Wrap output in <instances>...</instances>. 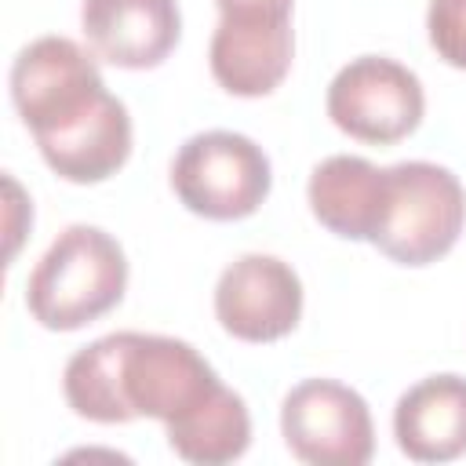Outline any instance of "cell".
<instances>
[{"label":"cell","mask_w":466,"mask_h":466,"mask_svg":"<svg viewBox=\"0 0 466 466\" xmlns=\"http://www.w3.org/2000/svg\"><path fill=\"white\" fill-rule=\"evenodd\" d=\"M218 386L222 379L189 342L142 331H113L95 339L69 357L62 375L69 408L102 426L142 415L167 426Z\"/></svg>","instance_id":"1"},{"label":"cell","mask_w":466,"mask_h":466,"mask_svg":"<svg viewBox=\"0 0 466 466\" xmlns=\"http://www.w3.org/2000/svg\"><path fill=\"white\" fill-rule=\"evenodd\" d=\"M127 288V255L98 226L62 229L25 284V306L47 331H76L109 313Z\"/></svg>","instance_id":"2"},{"label":"cell","mask_w":466,"mask_h":466,"mask_svg":"<svg viewBox=\"0 0 466 466\" xmlns=\"http://www.w3.org/2000/svg\"><path fill=\"white\" fill-rule=\"evenodd\" d=\"M466 226V189L459 175L430 160L382 167V204L371 244L400 266H430L448 255Z\"/></svg>","instance_id":"3"},{"label":"cell","mask_w":466,"mask_h":466,"mask_svg":"<svg viewBox=\"0 0 466 466\" xmlns=\"http://www.w3.org/2000/svg\"><path fill=\"white\" fill-rule=\"evenodd\" d=\"M106 98L95 58L69 36H40L11 66V102L36 146L84 124Z\"/></svg>","instance_id":"4"},{"label":"cell","mask_w":466,"mask_h":466,"mask_svg":"<svg viewBox=\"0 0 466 466\" xmlns=\"http://www.w3.org/2000/svg\"><path fill=\"white\" fill-rule=\"evenodd\" d=\"M273 171L258 142L237 131H200L171 160L175 197L200 218L237 222L262 208Z\"/></svg>","instance_id":"5"},{"label":"cell","mask_w":466,"mask_h":466,"mask_svg":"<svg viewBox=\"0 0 466 466\" xmlns=\"http://www.w3.org/2000/svg\"><path fill=\"white\" fill-rule=\"evenodd\" d=\"M331 124L368 146H393L408 138L426 113L419 76L386 55H360L346 62L328 84Z\"/></svg>","instance_id":"6"},{"label":"cell","mask_w":466,"mask_h":466,"mask_svg":"<svg viewBox=\"0 0 466 466\" xmlns=\"http://www.w3.org/2000/svg\"><path fill=\"white\" fill-rule=\"evenodd\" d=\"M288 451L309 466H364L375 455L368 400L335 379H302L280 404Z\"/></svg>","instance_id":"7"},{"label":"cell","mask_w":466,"mask_h":466,"mask_svg":"<svg viewBox=\"0 0 466 466\" xmlns=\"http://www.w3.org/2000/svg\"><path fill=\"white\" fill-rule=\"evenodd\" d=\"M215 317L240 342H277L299 328L302 280L277 255H240L215 284Z\"/></svg>","instance_id":"8"},{"label":"cell","mask_w":466,"mask_h":466,"mask_svg":"<svg viewBox=\"0 0 466 466\" xmlns=\"http://www.w3.org/2000/svg\"><path fill=\"white\" fill-rule=\"evenodd\" d=\"M291 15H222L208 47L211 76L237 98L277 91L291 69Z\"/></svg>","instance_id":"9"},{"label":"cell","mask_w":466,"mask_h":466,"mask_svg":"<svg viewBox=\"0 0 466 466\" xmlns=\"http://www.w3.org/2000/svg\"><path fill=\"white\" fill-rule=\"evenodd\" d=\"M80 29L102 62L153 69L175 51L182 15L175 0H84Z\"/></svg>","instance_id":"10"},{"label":"cell","mask_w":466,"mask_h":466,"mask_svg":"<svg viewBox=\"0 0 466 466\" xmlns=\"http://www.w3.org/2000/svg\"><path fill=\"white\" fill-rule=\"evenodd\" d=\"M393 437L415 462H451L466 455V379L444 371L404 390L393 408Z\"/></svg>","instance_id":"11"},{"label":"cell","mask_w":466,"mask_h":466,"mask_svg":"<svg viewBox=\"0 0 466 466\" xmlns=\"http://www.w3.org/2000/svg\"><path fill=\"white\" fill-rule=\"evenodd\" d=\"M306 197L313 218L328 233L346 240H371L382 204V167L350 153L328 157L313 167Z\"/></svg>","instance_id":"12"},{"label":"cell","mask_w":466,"mask_h":466,"mask_svg":"<svg viewBox=\"0 0 466 466\" xmlns=\"http://www.w3.org/2000/svg\"><path fill=\"white\" fill-rule=\"evenodd\" d=\"M167 444L178 459L197 466H222L248 451L251 444V415L240 393L218 386L193 411L167 422Z\"/></svg>","instance_id":"13"},{"label":"cell","mask_w":466,"mask_h":466,"mask_svg":"<svg viewBox=\"0 0 466 466\" xmlns=\"http://www.w3.org/2000/svg\"><path fill=\"white\" fill-rule=\"evenodd\" d=\"M426 33L448 66L466 69V0H430Z\"/></svg>","instance_id":"14"},{"label":"cell","mask_w":466,"mask_h":466,"mask_svg":"<svg viewBox=\"0 0 466 466\" xmlns=\"http://www.w3.org/2000/svg\"><path fill=\"white\" fill-rule=\"evenodd\" d=\"M222 15H291L295 0H215Z\"/></svg>","instance_id":"15"}]
</instances>
